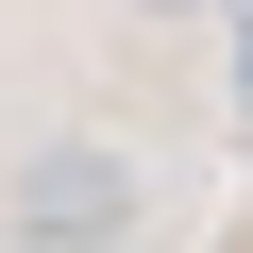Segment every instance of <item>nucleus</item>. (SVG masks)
I'll return each instance as SVG.
<instances>
[{
    "label": "nucleus",
    "instance_id": "1",
    "mask_svg": "<svg viewBox=\"0 0 253 253\" xmlns=\"http://www.w3.org/2000/svg\"><path fill=\"white\" fill-rule=\"evenodd\" d=\"M51 219H68V236H101V219H118V186H101V152H68V169H51Z\"/></svg>",
    "mask_w": 253,
    "mask_h": 253
}]
</instances>
